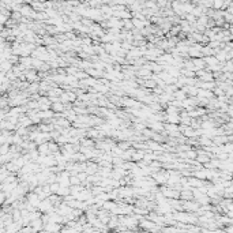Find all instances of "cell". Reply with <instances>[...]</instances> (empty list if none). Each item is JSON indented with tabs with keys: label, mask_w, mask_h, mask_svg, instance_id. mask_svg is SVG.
I'll return each mask as SVG.
<instances>
[{
	"label": "cell",
	"mask_w": 233,
	"mask_h": 233,
	"mask_svg": "<svg viewBox=\"0 0 233 233\" xmlns=\"http://www.w3.org/2000/svg\"><path fill=\"white\" fill-rule=\"evenodd\" d=\"M119 146L121 147V149H123V150H127V149L129 147V143H128V142H120Z\"/></svg>",
	"instance_id": "obj_14"
},
{
	"label": "cell",
	"mask_w": 233,
	"mask_h": 233,
	"mask_svg": "<svg viewBox=\"0 0 233 233\" xmlns=\"http://www.w3.org/2000/svg\"><path fill=\"white\" fill-rule=\"evenodd\" d=\"M27 202L31 203L33 206L38 207V203L41 202V199H40V196H38V194H37V192H31V194H29V195H27Z\"/></svg>",
	"instance_id": "obj_2"
},
{
	"label": "cell",
	"mask_w": 233,
	"mask_h": 233,
	"mask_svg": "<svg viewBox=\"0 0 233 233\" xmlns=\"http://www.w3.org/2000/svg\"><path fill=\"white\" fill-rule=\"evenodd\" d=\"M60 229H62L60 222H48L44 226V230H48V232H56V230H60Z\"/></svg>",
	"instance_id": "obj_3"
},
{
	"label": "cell",
	"mask_w": 233,
	"mask_h": 233,
	"mask_svg": "<svg viewBox=\"0 0 233 233\" xmlns=\"http://www.w3.org/2000/svg\"><path fill=\"white\" fill-rule=\"evenodd\" d=\"M198 160H199V161H206L207 158L205 157V155H200V157H198Z\"/></svg>",
	"instance_id": "obj_17"
},
{
	"label": "cell",
	"mask_w": 233,
	"mask_h": 233,
	"mask_svg": "<svg viewBox=\"0 0 233 233\" xmlns=\"http://www.w3.org/2000/svg\"><path fill=\"white\" fill-rule=\"evenodd\" d=\"M186 157H188V158H195V153H192V151H190V153H187Z\"/></svg>",
	"instance_id": "obj_16"
},
{
	"label": "cell",
	"mask_w": 233,
	"mask_h": 233,
	"mask_svg": "<svg viewBox=\"0 0 233 233\" xmlns=\"http://www.w3.org/2000/svg\"><path fill=\"white\" fill-rule=\"evenodd\" d=\"M31 226L34 228V230H41V229H44V226H45V224H44V221L42 219H40V218H37V219H34V221H31L30 224Z\"/></svg>",
	"instance_id": "obj_4"
},
{
	"label": "cell",
	"mask_w": 233,
	"mask_h": 233,
	"mask_svg": "<svg viewBox=\"0 0 233 233\" xmlns=\"http://www.w3.org/2000/svg\"><path fill=\"white\" fill-rule=\"evenodd\" d=\"M8 60H10L12 64H14V63H18V62H19V59H18V57H16V56H11V55H10V57H8Z\"/></svg>",
	"instance_id": "obj_15"
},
{
	"label": "cell",
	"mask_w": 233,
	"mask_h": 233,
	"mask_svg": "<svg viewBox=\"0 0 233 233\" xmlns=\"http://www.w3.org/2000/svg\"><path fill=\"white\" fill-rule=\"evenodd\" d=\"M143 157H145V153L143 151H134L132 161H140V160H143Z\"/></svg>",
	"instance_id": "obj_11"
},
{
	"label": "cell",
	"mask_w": 233,
	"mask_h": 233,
	"mask_svg": "<svg viewBox=\"0 0 233 233\" xmlns=\"http://www.w3.org/2000/svg\"><path fill=\"white\" fill-rule=\"evenodd\" d=\"M25 77L27 81H30V82H36L37 81V74H36V70L33 68V70H26L25 71Z\"/></svg>",
	"instance_id": "obj_5"
},
{
	"label": "cell",
	"mask_w": 233,
	"mask_h": 233,
	"mask_svg": "<svg viewBox=\"0 0 233 233\" xmlns=\"http://www.w3.org/2000/svg\"><path fill=\"white\" fill-rule=\"evenodd\" d=\"M147 145H149V149H151V150H164V147L160 146L157 142H147Z\"/></svg>",
	"instance_id": "obj_12"
},
{
	"label": "cell",
	"mask_w": 233,
	"mask_h": 233,
	"mask_svg": "<svg viewBox=\"0 0 233 233\" xmlns=\"http://www.w3.org/2000/svg\"><path fill=\"white\" fill-rule=\"evenodd\" d=\"M38 90H40V85H38V83H33V85H30L29 89H27V91H30V93H36Z\"/></svg>",
	"instance_id": "obj_13"
},
{
	"label": "cell",
	"mask_w": 233,
	"mask_h": 233,
	"mask_svg": "<svg viewBox=\"0 0 233 233\" xmlns=\"http://www.w3.org/2000/svg\"><path fill=\"white\" fill-rule=\"evenodd\" d=\"M161 192H162L166 198H173V199H175V198H179V195H180L179 191H176V190H172V188H164V187L161 188Z\"/></svg>",
	"instance_id": "obj_1"
},
{
	"label": "cell",
	"mask_w": 233,
	"mask_h": 233,
	"mask_svg": "<svg viewBox=\"0 0 233 233\" xmlns=\"http://www.w3.org/2000/svg\"><path fill=\"white\" fill-rule=\"evenodd\" d=\"M52 109H53L55 112H62V110L66 109V105H64V102H62V101H56V102H53V105H52Z\"/></svg>",
	"instance_id": "obj_8"
},
{
	"label": "cell",
	"mask_w": 233,
	"mask_h": 233,
	"mask_svg": "<svg viewBox=\"0 0 233 233\" xmlns=\"http://www.w3.org/2000/svg\"><path fill=\"white\" fill-rule=\"evenodd\" d=\"M38 151H40V154H41V155L49 154V143H48V142H45V143H41V145H40V147H38Z\"/></svg>",
	"instance_id": "obj_7"
},
{
	"label": "cell",
	"mask_w": 233,
	"mask_h": 233,
	"mask_svg": "<svg viewBox=\"0 0 233 233\" xmlns=\"http://www.w3.org/2000/svg\"><path fill=\"white\" fill-rule=\"evenodd\" d=\"M38 114H40L41 119H51L52 116H53V112H51V110H48L47 109V110H41Z\"/></svg>",
	"instance_id": "obj_10"
},
{
	"label": "cell",
	"mask_w": 233,
	"mask_h": 233,
	"mask_svg": "<svg viewBox=\"0 0 233 233\" xmlns=\"http://www.w3.org/2000/svg\"><path fill=\"white\" fill-rule=\"evenodd\" d=\"M70 194H71V188L64 187V186H60L59 191H57V195H60V196H63V198H66L67 195H70Z\"/></svg>",
	"instance_id": "obj_6"
},
{
	"label": "cell",
	"mask_w": 233,
	"mask_h": 233,
	"mask_svg": "<svg viewBox=\"0 0 233 233\" xmlns=\"http://www.w3.org/2000/svg\"><path fill=\"white\" fill-rule=\"evenodd\" d=\"M184 98H186V91H184V90H176V91H175V100L183 101Z\"/></svg>",
	"instance_id": "obj_9"
}]
</instances>
